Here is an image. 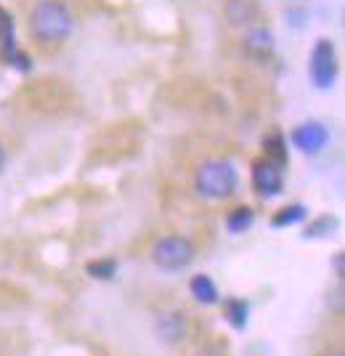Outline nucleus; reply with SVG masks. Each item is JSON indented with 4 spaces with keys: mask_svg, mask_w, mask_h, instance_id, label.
Wrapping results in <instances>:
<instances>
[{
    "mask_svg": "<svg viewBox=\"0 0 345 356\" xmlns=\"http://www.w3.org/2000/svg\"><path fill=\"white\" fill-rule=\"evenodd\" d=\"M117 271V261L115 258H101V261H93L88 264V274L96 280H112Z\"/></svg>",
    "mask_w": 345,
    "mask_h": 356,
    "instance_id": "2eb2a0df",
    "label": "nucleus"
},
{
    "mask_svg": "<svg viewBox=\"0 0 345 356\" xmlns=\"http://www.w3.org/2000/svg\"><path fill=\"white\" fill-rule=\"evenodd\" d=\"M196 258L194 242L183 234H167V237L157 239L151 248V264L162 271H183L192 266Z\"/></svg>",
    "mask_w": 345,
    "mask_h": 356,
    "instance_id": "7ed1b4c3",
    "label": "nucleus"
},
{
    "mask_svg": "<svg viewBox=\"0 0 345 356\" xmlns=\"http://www.w3.org/2000/svg\"><path fill=\"white\" fill-rule=\"evenodd\" d=\"M263 149H266V160H271L274 165L285 168L287 165V141L282 134H271L266 141H263Z\"/></svg>",
    "mask_w": 345,
    "mask_h": 356,
    "instance_id": "ddd939ff",
    "label": "nucleus"
},
{
    "mask_svg": "<svg viewBox=\"0 0 345 356\" xmlns=\"http://www.w3.org/2000/svg\"><path fill=\"white\" fill-rule=\"evenodd\" d=\"M327 141H330V131L316 120L303 122L292 131V144L301 152H305V154H319L321 149L327 147Z\"/></svg>",
    "mask_w": 345,
    "mask_h": 356,
    "instance_id": "423d86ee",
    "label": "nucleus"
},
{
    "mask_svg": "<svg viewBox=\"0 0 345 356\" xmlns=\"http://www.w3.org/2000/svg\"><path fill=\"white\" fill-rule=\"evenodd\" d=\"M224 319L234 330H244L247 319H250V303L244 298H226L224 300Z\"/></svg>",
    "mask_w": 345,
    "mask_h": 356,
    "instance_id": "1a4fd4ad",
    "label": "nucleus"
},
{
    "mask_svg": "<svg viewBox=\"0 0 345 356\" xmlns=\"http://www.w3.org/2000/svg\"><path fill=\"white\" fill-rule=\"evenodd\" d=\"M253 223H255V213L250 208H244V205H242V208H234L226 216V229H228L231 234H244Z\"/></svg>",
    "mask_w": 345,
    "mask_h": 356,
    "instance_id": "f8f14e48",
    "label": "nucleus"
},
{
    "mask_svg": "<svg viewBox=\"0 0 345 356\" xmlns=\"http://www.w3.org/2000/svg\"><path fill=\"white\" fill-rule=\"evenodd\" d=\"M308 74L314 80L316 88H330L337 74V59H335V48L330 40H319L311 51V64H308Z\"/></svg>",
    "mask_w": 345,
    "mask_h": 356,
    "instance_id": "20e7f679",
    "label": "nucleus"
},
{
    "mask_svg": "<svg viewBox=\"0 0 345 356\" xmlns=\"http://www.w3.org/2000/svg\"><path fill=\"white\" fill-rule=\"evenodd\" d=\"M30 38L40 48H59L75 32V14L64 0H37L27 19Z\"/></svg>",
    "mask_w": 345,
    "mask_h": 356,
    "instance_id": "f257e3e1",
    "label": "nucleus"
},
{
    "mask_svg": "<svg viewBox=\"0 0 345 356\" xmlns=\"http://www.w3.org/2000/svg\"><path fill=\"white\" fill-rule=\"evenodd\" d=\"M6 163H8V149H6V144L0 141V173L6 170Z\"/></svg>",
    "mask_w": 345,
    "mask_h": 356,
    "instance_id": "a211bd4d",
    "label": "nucleus"
},
{
    "mask_svg": "<svg viewBox=\"0 0 345 356\" xmlns=\"http://www.w3.org/2000/svg\"><path fill=\"white\" fill-rule=\"evenodd\" d=\"M244 48H247V54H253V56H269L271 48H274V38H271V32H266V30H250L247 38H244Z\"/></svg>",
    "mask_w": 345,
    "mask_h": 356,
    "instance_id": "9b49d317",
    "label": "nucleus"
},
{
    "mask_svg": "<svg viewBox=\"0 0 345 356\" xmlns=\"http://www.w3.org/2000/svg\"><path fill=\"white\" fill-rule=\"evenodd\" d=\"M305 213L308 210L303 208V205H289V208H282L276 216H274V226H292V223H298L305 218Z\"/></svg>",
    "mask_w": 345,
    "mask_h": 356,
    "instance_id": "4468645a",
    "label": "nucleus"
},
{
    "mask_svg": "<svg viewBox=\"0 0 345 356\" xmlns=\"http://www.w3.org/2000/svg\"><path fill=\"white\" fill-rule=\"evenodd\" d=\"M189 290H192V298L199 300V303H205V306L218 303V287H215V282H212L208 274H196V277H192Z\"/></svg>",
    "mask_w": 345,
    "mask_h": 356,
    "instance_id": "9d476101",
    "label": "nucleus"
},
{
    "mask_svg": "<svg viewBox=\"0 0 345 356\" xmlns=\"http://www.w3.org/2000/svg\"><path fill=\"white\" fill-rule=\"evenodd\" d=\"M157 335L165 343H180L189 335V322L180 312H167L157 319Z\"/></svg>",
    "mask_w": 345,
    "mask_h": 356,
    "instance_id": "0eeeda50",
    "label": "nucleus"
},
{
    "mask_svg": "<svg viewBox=\"0 0 345 356\" xmlns=\"http://www.w3.org/2000/svg\"><path fill=\"white\" fill-rule=\"evenodd\" d=\"M343 264H345L343 252H335V277H337V280H343V277H345Z\"/></svg>",
    "mask_w": 345,
    "mask_h": 356,
    "instance_id": "f3484780",
    "label": "nucleus"
},
{
    "mask_svg": "<svg viewBox=\"0 0 345 356\" xmlns=\"http://www.w3.org/2000/svg\"><path fill=\"white\" fill-rule=\"evenodd\" d=\"M237 168L228 160H208L194 173V189L208 200H226L237 192Z\"/></svg>",
    "mask_w": 345,
    "mask_h": 356,
    "instance_id": "f03ea898",
    "label": "nucleus"
},
{
    "mask_svg": "<svg viewBox=\"0 0 345 356\" xmlns=\"http://www.w3.org/2000/svg\"><path fill=\"white\" fill-rule=\"evenodd\" d=\"M253 189L260 197H276L285 189V168L274 165L271 160H255L253 163Z\"/></svg>",
    "mask_w": 345,
    "mask_h": 356,
    "instance_id": "39448f33",
    "label": "nucleus"
},
{
    "mask_svg": "<svg viewBox=\"0 0 345 356\" xmlns=\"http://www.w3.org/2000/svg\"><path fill=\"white\" fill-rule=\"evenodd\" d=\"M319 356H345L340 348H330V351H324V354H319Z\"/></svg>",
    "mask_w": 345,
    "mask_h": 356,
    "instance_id": "6ab92c4d",
    "label": "nucleus"
},
{
    "mask_svg": "<svg viewBox=\"0 0 345 356\" xmlns=\"http://www.w3.org/2000/svg\"><path fill=\"white\" fill-rule=\"evenodd\" d=\"M226 19L234 27H250L258 19V6L253 0H228L226 3Z\"/></svg>",
    "mask_w": 345,
    "mask_h": 356,
    "instance_id": "6e6552de",
    "label": "nucleus"
},
{
    "mask_svg": "<svg viewBox=\"0 0 345 356\" xmlns=\"http://www.w3.org/2000/svg\"><path fill=\"white\" fill-rule=\"evenodd\" d=\"M332 226H335L332 218H321V221H316L314 226H308V232H305V234H308V237H319L324 229H332Z\"/></svg>",
    "mask_w": 345,
    "mask_h": 356,
    "instance_id": "dca6fc26",
    "label": "nucleus"
}]
</instances>
